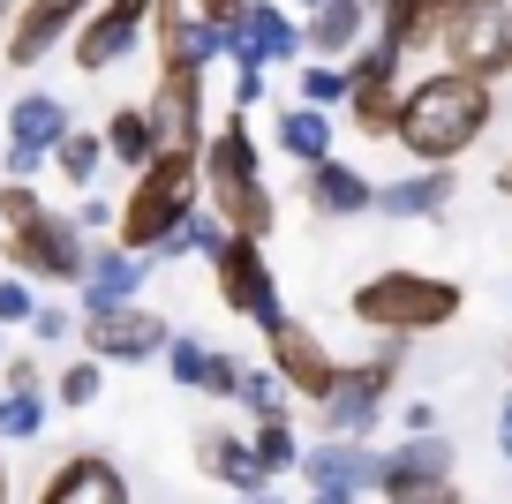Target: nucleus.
Wrapping results in <instances>:
<instances>
[{
  "instance_id": "nucleus-1",
  "label": "nucleus",
  "mask_w": 512,
  "mask_h": 504,
  "mask_svg": "<svg viewBox=\"0 0 512 504\" xmlns=\"http://www.w3.org/2000/svg\"><path fill=\"white\" fill-rule=\"evenodd\" d=\"M490 113H497V91H490V83L460 76V68H430L422 83H407L392 143H400L415 166H460V158L482 143Z\"/></svg>"
},
{
  "instance_id": "nucleus-2",
  "label": "nucleus",
  "mask_w": 512,
  "mask_h": 504,
  "mask_svg": "<svg viewBox=\"0 0 512 504\" xmlns=\"http://www.w3.org/2000/svg\"><path fill=\"white\" fill-rule=\"evenodd\" d=\"M0 241L16 279H46V286H83L91 271V241L68 211H53L31 181H0Z\"/></svg>"
},
{
  "instance_id": "nucleus-3",
  "label": "nucleus",
  "mask_w": 512,
  "mask_h": 504,
  "mask_svg": "<svg viewBox=\"0 0 512 504\" xmlns=\"http://www.w3.org/2000/svg\"><path fill=\"white\" fill-rule=\"evenodd\" d=\"M204 211L234 241H264L279 226L272 181H264V158H256V136H249V113L219 121L211 143H204Z\"/></svg>"
},
{
  "instance_id": "nucleus-4",
  "label": "nucleus",
  "mask_w": 512,
  "mask_h": 504,
  "mask_svg": "<svg viewBox=\"0 0 512 504\" xmlns=\"http://www.w3.org/2000/svg\"><path fill=\"white\" fill-rule=\"evenodd\" d=\"M196 189H204V151H159L144 174L128 181L121 219H113V249L159 256L166 241L196 219Z\"/></svg>"
},
{
  "instance_id": "nucleus-5",
  "label": "nucleus",
  "mask_w": 512,
  "mask_h": 504,
  "mask_svg": "<svg viewBox=\"0 0 512 504\" xmlns=\"http://www.w3.org/2000/svg\"><path fill=\"white\" fill-rule=\"evenodd\" d=\"M347 309H354L362 331H384V347H407V339H422V331H445L452 316L467 309V294L452 279H437V271L392 264V271H377V279L354 286Z\"/></svg>"
},
{
  "instance_id": "nucleus-6",
  "label": "nucleus",
  "mask_w": 512,
  "mask_h": 504,
  "mask_svg": "<svg viewBox=\"0 0 512 504\" xmlns=\"http://www.w3.org/2000/svg\"><path fill=\"white\" fill-rule=\"evenodd\" d=\"M437 46H445V68L497 91V76H512V0H452Z\"/></svg>"
},
{
  "instance_id": "nucleus-7",
  "label": "nucleus",
  "mask_w": 512,
  "mask_h": 504,
  "mask_svg": "<svg viewBox=\"0 0 512 504\" xmlns=\"http://www.w3.org/2000/svg\"><path fill=\"white\" fill-rule=\"evenodd\" d=\"M392 384H400V347H384V354H369V362H339V384H332V399L317 407V429L324 437H369L377 429V414L392 407Z\"/></svg>"
},
{
  "instance_id": "nucleus-8",
  "label": "nucleus",
  "mask_w": 512,
  "mask_h": 504,
  "mask_svg": "<svg viewBox=\"0 0 512 504\" xmlns=\"http://www.w3.org/2000/svg\"><path fill=\"white\" fill-rule=\"evenodd\" d=\"M76 339L91 362H151V354L174 347V324L159 309H144V301H121V309H83Z\"/></svg>"
},
{
  "instance_id": "nucleus-9",
  "label": "nucleus",
  "mask_w": 512,
  "mask_h": 504,
  "mask_svg": "<svg viewBox=\"0 0 512 504\" xmlns=\"http://www.w3.org/2000/svg\"><path fill=\"white\" fill-rule=\"evenodd\" d=\"M211 286H219V301L234 316H249L256 331H272L279 316H287L279 279H272V264H264V241H234V234H226V249L211 256Z\"/></svg>"
},
{
  "instance_id": "nucleus-10",
  "label": "nucleus",
  "mask_w": 512,
  "mask_h": 504,
  "mask_svg": "<svg viewBox=\"0 0 512 504\" xmlns=\"http://www.w3.org/2000/svg\"><path fill=\"white\" fill-rule=\"evenodd\" d=\"M400 98H407L400 53L392 46H354V61H347V121L384 143L392 128H400Z\"/></svg>"
},
{
  "instance_id": "nucleus-11",
  "label": "nucleus",
  "mask_w": 512,
  "mask_h": 504,
  "mask_svg": "<svg viewBox=\"0 0 512 504\" xmlns=\"http://www.w3.org/2000/svg\"><path fill=\"white\" fill-rule=\"evenodd\" d=\"M264 347H272V377L287 384V399H309V407H324V399H332L339 362H332V347H324V339H317L294 309L264 331Z\"/></svg>"
},
{
  "instance_id": "nucleus-12",
  "label": "nucleus",
  "mask_w": 512,
  "mask_h": 504,
  "mask_svg": "<svg viewBox=\"0 0 512 504\" xmlns=\"http://www.w3.org/2000/svg\"><path fill=\"white\" fill-rule=\"evenodd\" d=\"M151 8H159V0H98L91 16H83V31L68 38L83 76H106V68H121L128 53H136V38H151Z\"/></svg>"
},
{
  "instance_id": "nucleus-13",
  "label": "nucleus",
  "mask_w": 512,
  "mask_h": 504,
  "mask_svg": "<svg viewBox=\"0 0 512 504\" xmlns=\"http://www.w3.org/2000/svg\"><path fill=\"white\" fill-rule=\"evenodd\" d=\"M68 106L61 98H46V91H23L16 106H8V181H31L38 166H46L53 151H61V136H68Z\"/></svg>"
},
{
  "instance_id": "nucleus-14",
  "label": "nucleus",
  "mask_w": 512,
  "mask_h": 504,
  "mask_svg": "<svg viewBox=\"0 0 512 504\" xmlns=\"http://www.w3.org/2000/svg\"><path fill=\"white\" fill-rule=\"evenodd\" d=\"M91 8L98 0H23L16 23H8V68H38L53 46H68V38L83 31Z\"/></svg>"
},
{
  "instance_id": "nucleus-15",
  "label": "nucleus",
  "mask_w": 512,
  "mask_h": 504,
  "mask_svg": "<svg viewBox=\"0 0 512 504\" xmlns=\"http://www.w3.org/2000/svg\"><path fill=\"white\" fill-rule=\"evenodd\" d=\"M151 113V136H159V151H204L211 128H204V76H159L144 98Z\"/></svg>"
},
{
  "instance_id": "nucleus-16",
  "label": "nucleus",
  "mask_w": 512,
  "mask_h": 504,
  "mask_svg": "<svg viewBox=\"0 0 512 504\" xmlns=\"http://www.w3.org/2000/svg\"><path fill=\"white\" fill-rule=\"evenodd\" d=\"M38 504H128V474L113 467L106 452H76V459H61V467L46 474Z\"/></svg>"
},
{
  "instance_id": "nucleus-17",
  "label": "nucleus",
  "mask_w": 512,
  "mask_h": 504,
  "mask_svg": "<svg viewBox=\"0 0 512 504\" xmlns=\"http://www.w3.org/2000/svg\"><path fill=\"white\" fill-rule=\"evenodd\" d=\"M302 474H309V489H354V497H362V489L384 482V452L324 437V444H302Z\"/></svg>"
},
{
  "instance_id": "nucleus-18",
  "label": "nucleus",
  "mask_w": 512,
  "mask_h": 504,
  "mask_svg": "<svg viewBox=\"0 0 512 504\" xmlns=\"http://www.w3.org/2000/svg\"><path fill=\"white\" fill-rule=\"evenodd\" d=\"M196 474H211V482H226V489H241V497H264L272 489V474L256 467V452H249V437H234V429H196Z\"/></svg>"
},
{
  "instance_id": "nucleus-19",
  "label": "nucleus",
  "mask_w": 512,
  "mask_h": 504,
  "mask_svg": "<svg viewBox=\"0 0 512 504\" xmlns=\"http://www.w3.org/2000/svg\"><path fill=\"white\" fill-rule=\"evenodd\" d=\"M302 204L317 211V219H362V211L377 204V189L354 174L347 158H324V166H309V174H302Z\"/></svg>"
},
{
  "instance_id": "nucleus-20",
  "label": "nucleus",
  "mask_w": 512,
  "mask_h": 504,
  "mask_svg": "<svg viewBox=\"0 0 512 504\" xmlns=\"http://www.w3.org/2000/svg\"><path fill=\"white\" fill-rule=\"evenodd\" d=\"M445 8L452 0H377V46H392L407 61V53H430L437 31H445Z\"/></svg>"
},
{
  "instance_id": "nucleus-21",
  "label": "nucleus",
  "mask_w": 512,
  "mask_h": 504,
  "mask_svg": "<svg viewBox=\"0 0 512 504\" xmlns=\"http://www.w3.org/2000/svg\"><path fill=\"white\" fill-rule=\"evenodd\" d=\"M166 369H174V384H189V392H204V399H234L241 377H249L234 354H211V347H196V339H181V331H174V347H166Z\"/></svg>"
},
{
  "instance_id": "nucleus-22",
  "label": "nucleus",
  "mask_w": 512,
  "mask_h": 504,
  "mask_svg": "<svg viewBox=\"0 0 512 504\" xmlns=\"http://www.w3.org/2000/svg\"><path fill=\"white\" fill-rule=\"evenodd\" d=\"M151 279L144 256H128V249H91V271H83V309H121V301H136Z\"/></svg>"
},
{
  "instance_id": "nucleus-23",
  "label": "nucleus",
  "mask_w": 512,
  "mask_h": 504,
  "mask_svg": "<svg viewBox=\"0 0 512 504\" xmlns=\"http://www.w3.org/2000/svg\"><path fill=\"white\" fill-rule=\"evenodd\" d=\"M234 38H241V46H249L264 68H272V61H302V23H294L279 0H249Z\"/></svg>"
},
{
  "instance_id": "nucleus-24",
  "label": "nucleus",
  "mask_w": 512,
  "mask_h": 504,
  "mask_svg": "<svg viewBox=\"0 0 512 504\" xmlns=\"http://www.w3.org/2000/svg\"><path fill=\"white\" fill-rule=\"evenodd\" d=\"M445 204H452V166H422L407 181H384L369 211H384V219H437Z\"/></svg>"
},
{
  "instance_id": "nucleus-25",
  "label": "nucleus",
  "mask_w": 512,
  "mask_h": 504,
  "mask_svg": "<svg viewBox=\"0 0 512 504\" xmlns=\"http://www.w3.org/2000/svg\"><path fill=\"white\" fill-rule=\"evenodd\" d=\"M362 31H369V0H324L302 23V46H317V61H339V53L362 46Z\"/></svg>"
},
{
  "instance_id": "nucleus-26",
  "label": "nucleus",
  "mask_w": 512,
  "mask_h": 504,
  "mask_svg": "<svg viewBox=\"0 0 512 504\" xmlns=\"http://www.w3.org/2000/svg\"><path fill=\"white\" fill-rule=\"evenodd\" d=\"M272 143L309 174V166H324V158H332V113H317V106H287V113H279V128H272Z\"/></svg>"
},
{
  "instance_id": "nucleus-27",
  "label": "nucleus",
  "mask_w": 512,
  "mask_h": 504,
  "mask_svg": "<svg viewBox=\"0 0 512 504\" xmlns=\"http://www.w3.org/2000/svg\"><path fill=\"white\" fill-rule=\"evenodd\" d=\"M106 158H113V166H128V181L159 158V136H151V113H144V106H121V113L106 121Z\"/></svg>"
},
{
  "instance_id": "nucleus-28",
  "label": "nucleus",
  "mask_w": 512,
  "mask_h": 504,
  "mask_svg": "<svg viewBox=\"0 0 512 504\" xmlns=\"http://www.w3.org/2000/svg\"><path fill=\"white\" fill-rule=\"evenodd\" d=\"M53 166H61L68 189H91L98 166H106V128H68L61 151H53Z\"/></svg>"
},
{
  "instance_id": "nucleus-29",
  "label": "nucleus",
  "mask_w": 512,
  "mask_h": 504,
  "mask_svg": "<svg viewBox=\"0 0 512 504\" xmlns=\"http://www.w3.org/2000/svg\"><path fill=\"white\" fill-rule=\"evenodd\" d=\"M377 497L384 504H460V482H452V474H400V467H384Z\"/></svg>"
},
{
  "instance_id": "nucleus-30",
  "label": "nucleus",
  "mask_w": 512,
  "mask_h": 504,
  "mask_svg": "<svg viewBox=\"0 0 512 504\" xmlns=\"http://www.w3.org/2000/svg\"><path fill=\"white\" fill-rule=\"evenodd\" d=\"M249 452H256V467H264V474L302 467V437H294V422H256L249 429Z\"/></svg>"
},
{
  "instance_id": "nucleus-31",
  "label": "nucleus",
  "mask_w": 512,
  "mask_h": 504,
  "mask_svg": "<svg viewBox=\"0 0 512 504\" xmlns=\"http://www.w3.org/2000/svg\"><path fill=\"white\" fill-rule=\"evenodd\" d=\"M46 429V392H0V444H31Z\"/></svg>"
},
{
  "instance_id": "nucleus-32",
  "label": "nucleus",
  "mask_w": 512,
  "mask_h": 504,
  "mask_svg": "<svg viewBox=\"0 0 512 504\" xmlns=\"http://www.w3.org/2000/svg\"><path fill=\"white\" fill-rule=\"evenodd\" d=\"M98 392H106V362H91V354H83V362H68L61 377H53V399H61L68 414H76V407H98Z\"/></svg>"
},
{
  "instance_id": "nucleus-33",
  "label": "nucleus",
  "mask_w": 512,
  "mask_h": 504,
  "mask_svg": "<svg viewBox=\"0 0 512 504\" xmlns=\"http://www.w3.org/2000/svg\"><path fill=\"white\" fill-rule=\"evenodd\" d=\"M384 467H400V474H452V444L445 437H407L384 452Z\"/></svg>"
},
{
  "instance_id": "nucleus-34",
  "label": "nucleus",
  "mask_w": 512,
  "mask_h": 504,
  "mask_svg": "<svg viewBox=\"0 0 512 504\" xmlns=\"http://www.w3.org/2000/svg\"><path fill=\"white\" fill-rule=\"evenodd\" d=\"M241 407L256 414V422H287V384L272 377V369H249V377H241Z\"/></svg>"
},
{
  "instance_id": "nucleus-35",
  "label": "nucleus",
  "mask_w": 512,
  "mask_h": 504,
  "mask_svg": "<svg viewBox=\"0 0 512 504\" xmlns=\"http://www.w3.org/2000/svg\"><path fill=\"white\" fill-rule=\"evenodd\" d=\"M302 106H317V113L347 106V68H339V61H309L302 68Z\"/></svg>"
},
{
  "instance_id": "nucleus-36",
  "label": "nucleus",
  "mask_w": 512,
  "mask_h": 504,
  "mask_svg": "<svg viewBox=\"0 0 512 504\" xmlns=\"http://www.w3.org/2000/svg\"><path fill=\"white\" fill-rule=\"evenodd\" d=\"M31 316H38L31 279H16V271H8V279H0V324H31Z\"/></svg>"
},
{
  "instance_id": "nucleus-37",
  "label": "nucleus",
  "mask_w": 512,
  "mask_h": 504,
  "mask_svg": "<svg viewBox=\"0 0 512 504\" xmlns=\"http://www.w3.org/2000/svg\"><path fill=\"white\" fill-rule=\"evenodd\" d=\"M241 8H249V0H196V23H204V31L226 46V38L241 31Z\"/></svg>"
},
{
  "instance_id": "nucleus-38",
  "label": "nucleus",
  "mask_w": 512,
  "mask_h": 504,
  "mask_svg": "<svg viewBox=\"0 0 512 504\" xmlns=\"http://www.w3.org/2000/svg\"><path fill=\"white\" fill-rule=\"evenodd\" d=\"M0 377H8V392H46V369H38L31 354H16V362H0Z\"/></svg>"
},
{
  "instance_id": "nucleus-39",
  "label": "nucleus",
  "mask_w": 512,
  "mask_h": 504,
  "mask_svg": "<svg viewBox=\"0 0 512 504\" xmlns=\"http://www.w3.org/2000/svg\"><path fill=\"white\" fill-rule=\"evenodd\" d=\"M31 331H38V339H68V331H76V316H68V309H46V301H38Z\"/></svg>"
},
{
  "instance_id": "nucleus-40",
  "label": "nucleus",
  "mask_w": 512,
  "mask_h": 504,
  "mask_svg": "<svg viewBox=\"0 0 512 504\" xmlns=\"http://www.w3.org/2000/svg\"><path fill=\"white\" fill-rule=\"evenodd\" d=\"M113 219H121V211H113L106 196H83L76 204V226H113Z\"/></svg>"
},
{
  "instance_id": "nucleus-41",
  "label": "nucleus",
  "mask_w": 512,
  "mask_h": 504,
  "mask_svg": "<svg viewBox=\"0 0 512 504\" xmlns=\"http://www.w3.org/2000/svg\"><path fill=\"white\" fill-rule=\"evenodd\" d=\"M497 452L512 459V399H505V407H497Z\"/></svg>"
},
{
  "instance_id": "nucleus-42",
  "label": "nucleus",
  "mask_w": 512,
  "mask_h": 504,
  "mask_svg": "<svg viewBox=\"0 0 512 504\" xmlns=\"http://www.w3.org/2000/svg\"><path fill=\"white\" fill-rule=\"evenodd\" d=\"M309 504H354V489H309Z\"/></svg>"
},
{
  "instance_id": "nucleus-43",
  "label": "nucleus",
  "mask_w": 512,
  "mask_h": 504,
  "mask_svg": "<svg viewBox=\"0 0 512 504\" xmlns=\"http://www.w3.org/2000/svg\"><path fill=\"white\" fill-rule=\"evenodd\" d=\"M497 196H512V158H497Z\"/></svg>"
},
{
  "instance_id": "nucleus-44",
  "label": "nucleus",
  "mask_w": 512,
  "mask_h": 504,
  "mask_svg": "<svg viewBox=\"0 0 512 504\" xmlns=\"http://www.w3.org/2000/svg\"><path fill=\"white\" fill-rule=\"evenodd\" d=\"M0 504H8V444H0Z\"/></svg>"
},
{
  "instance_id": "nucleus-45",
  "label": "nucleus",
  "mask_w": 512,
  "mask_h": 504,
  "mask_svg": "<svg viewBox=\"0 0 512 504\" xmlns=\"http://www.w3.org/2000/svg\"><path fill=\"white\" fill-rule=\"evenodd\" d=\"M16 8H23V0H0V23H16Z\"/></svg>"
},
{
  "instance_id": "nucleus-46",
  "label": "nucleus",
  "mask_w": 512,
  "mask_h": 504,
  "mask_svg": "<svg viewBox=\"0 0 512 504\" xmlns=\"http://www.w3.org/2000/svg\"><path fill=\"white\" fill-rule=\"evenodd\" d=\"M249 504H279V497H272V489H264V497H249Z\"/></svg>"
},
{
  "instance_id": "nucleus-47",
  "label": "nucleus",
  "mask_w": 512,
  "mask_h": 504,
  "mask_svg": "<svg viewBox=\"0 0 512 504\" xmlns=\"http://www.w3.org/2000/svg\"><path fill=\"white\" fill-rule=\"evenodd\" d=\"M505 377H512V339H505Z\"/></svg>"
},
{
  "instance_id": "nucleus-48",
  "label": "nucleus",
  "mask_w": 512,
  "mask_h": 504,
  "mask_svg": "<svg viewBox=\"0 0 512 504\" xmlns=\"http://www.w3.org/2000/svg\"><path fill=\"white\" fill-rule=\"evenodd\" d=\"M302 8H309V16H317V8H324V0H302Z\"/></svg>"
},
{
  "instance_id": "nucleus-49",
  "label": "nucleus",
  "mask_w": 512,
  "mask_h": 504,
  "mask_svg": "<svg viewBox=\"0 0 512 504\" xmlns=\"http://www.w3.org/2000/svg\"><path fill=\"white\" fill-rule=\"evenodd\" d=\"M0 362H8V339H0Z\"/></svg>"
}]
</instances>
